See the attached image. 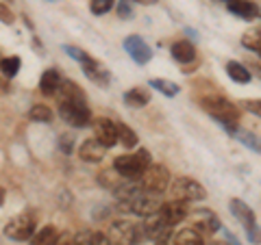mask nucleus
Wrapping results in <instances>:
<instances>
[{
  "label": "nucleus",
  "mask_w": 261,
  "mask_h": 245,
  "mask_svg": "<svg viewBox=\"0 0 261 245\" xmlns=\"http://www.w3.org/2000/svg\"><path fill=\"white\" fill-rule=\"evenodd\" d=\"M154 241H157V245H172V232L161 234L159 239H154Z\"/></svg>",
  "instance_id": "nucleus-39"
},
{
  "label": "nucleus",
  "mask_w": 261,
  "mask_h": 245,
  "mask_svg": "<svg viewBox=\"0 0 261 245\" xmlns=\"http://www.w3.org/2000/svg\"><path fill=\"white\" fill-rule=\"evenodd\" d=\"M257 72H259V76H261V68H259V70H257Z\"/></svg>",
  "instance_id": "nucleus-46"
},
{
  "label": "nucleus",
  "mask_w": 261,
  "mask_h": 245,
  "mask_svg": "<svg viewBox=\"0 0 261 245\" xmlns=\"http://www.w3.org/2000/svg\"><path fill=\"white\" fill-rule=\"evenodd\" d=\"M140 226L126 222V219H118V222H113L111 226V234L109 239L113 245H135L140 241Z\"/></svg>",
  "instance_id": "nucleus-6"
},
{
  "label": "nucleus",
  "mask_w": 261,
  "mask_h": 245,
  "mask_svg": "<svg viewBox=\"0 0 261 245\" xmlns=\"http://www.w3.org/2000/svg\"><path fill=\"white\" fill-rule=\"evenodd\" d=\"M59 115L65 124L74 126V128H85L92 124V111L87 107V98L85 100H63L59 102Z\"/></svg>",
  "instance_id": "nucleus-3"
},
{
  "label": "nucleus",
  "mask_w": 261,
  "mask_h": 245,
  "mask_svg": "<svg viewBox=\"0 0 261 245\" xmlns=\"http://www.w3.org/2000/svg\"><path fill=\"white\" fill-rule=\"evenodd\" d=\"M113 7H116V0H92V3H89V11L94 15H105V13H109Z\"/></svg>",
  "instance_id": "nucleus-31"
},
{
  "label": "nucleus",
  "mask_w": 261,
  "mask_h": 245,
  "mask_svg": "<svg viewBox=\"0 0 261 245\" xmlns=\"http://www.w3.org/2000/svg\"><path fill=\"white\" fill-rule=\"evenodd\" d=\"M116 5H118V15L122 20H130V18H133V7H130L128 0H120V3H116Z\"/></svg>",
  "instance_id": "nucleus-34"
},
{
  "label": "nucleus",
  "mask_w": 261,
  "mask_h": 245,
  "mask_svg": "<svg viewBox=\"0 0 261 245\" xmlns=\"http://www.w3.org/2000/svg\"><path fill=\"white\" fill-rule=\"evenodd\" d=\"M242 46L248 48V50H252V52H261V22L252 24L248 30H244Z\"/></svg>",
  "instance_id": "nucleus-23"
},
{
  "label": "nucleus",
  "mask_w": 261,
  "mask_h": 245,
  "mask_svg": "<svg viewBox=\"0 0 261 245\" xmlns=\"http://www.w3.org/2000/svg\"><path fill=\"white\" fill-rule=\"evenodd\" d=\"M72 141H74V139H72L70 135H63V137L59 139V145L63 148V152H70V150H72Z\"/></svg>",
  "instance_id": "nucleus-38"
},
{
  "label": "nucleus",
  "mask_w": 261,
  "mask_h": 245,
  "mask_svg": "<svg viewBox=\"0 0 261 245\" xmlns=\"http://www.w3.org/2000/svg\"><path fill=\"white\" fill-rule=\"evenodd\" d=\"M57 94H59V102H63V100H85V94L81 91V87L76 83H72V80H61Z\"/></svg>",
  "instance_id": "nucleus-26"
},
{
  "label": "nucleus",
  "mask_w": 261,
  "mask_h": 245,
  "mask_svg": "<svg viewBox=\"0 0 261 245\" xmlns=\"http://www.w3.org/2000/svg\"><path fill=\"white\" fill-rule=\"evenodd\" d=\"M124 208L130 210V213H135V215H142V217H148L152 213H157V210L161 208V202L154 198V195L150 193H140V195H135L133 200H130L128 204H124Z\"/></svg>",
  "instance_id": "nucleus-8"
},
{
  "label": "nucleus",
  "mask_w": 261,
  "mask_h": 245,
  "mask_svg": "<svg viewBox=\"0 0 261 245\" xmlns=\"http://www.w3.org/2000/svg\"><path fill=\"white\" fill-rule=\"evenodd\" d=\"M133 3H137V5H157L159 0H133Z\"/></svg>",
  "instance_id": "nucleus-42"
},
{
  "label": "nucleus",
  "mask_w": 261,
  "mask_h": 245,
  "mask_svg": "<svg viewBox=\"0 0 261 245\" xmlns=\"http://www.w3.org/2000/svg\"><path fill=\"white\" fill-rule=\"evenodd\" d=\"M228 210H231V215H233L235 219H238V222H240L244 228H246V232H250L252 228L257 226L255 213H252V210H250V206H248L246 202H242V200L235 198V200L228 202Z\"/></svg>",
  "instance_id": "nucleus-13"
},
{
  "label": "nucleus",
  "mask_w": 261,
  "mask_h": 245,
  "mask_svg": "<svg viewBox=\"0 0 261 245\" xmlns=\"http://www.w3.org/2000/svg\"><path fill=\"white\" fill-rule=\"evenodd\" d=\"M159 213L166 219V224L172 228L176 224H181L185 217H190V206H187V202H183V200H172V202L161 204Z\"/></svg>",
  "instance_id": "nucleus-10"
},
{
  "label": "nucleus",
  "mask_w": 261,
  "mask_h": 245,
  "mask_svg": "<svg viewBox=\"0 0 261 245\" xmlns=\"http://www.w3.org/2000/svg\"><path fill=\"white\" fill-rule=\"evenodd\" d=\"M170 54H172V59L181 65H187L196 59V48L192 42H187V39H181V42H174L172 48H170Z\"/></svg>",
  "instance_id": "nucleus-18"
},
{
  "label": "nucleus",
  "mask_w": 261,
  "mask_h": 245,
  "mask_svg": "<svg viewBox=\"0 0 261 245\" xmlns=\"http://www.w3.org/2000/svg\"><path fill=\"white\" fill-rule=\"evenodd\" d=\"M140 187L144 193L159 195L170 187V171L163 165H148L144 169V174L140 178Z\"/></svg>",
  "instance_id": "nucleus-4"
},
{
  "label": "nucleus",
  "mask_w": 261,
  "mask_h": 245,
  "mask_svg": "<svg viewBox=\"0 0 261 245\" xmlns=\"http://www.w3.org/2000/svg\"><path fill=\"white\" fill-rule=\"evenodd\" d=\"M226 3H231V0H226Z\"/></svg>",
  "instance_id": "nucleus-47"
},
{
  "label": "nucleus",
  "mask_w": 261,
  "mask_h": 245,
  "mask_svg": "<svg viewBox=\"0 0 261 245\" xmlns=\"http://www.w3.org/2000/svg\"><path fill=\"white\" fill-rule=\"evenodd\" d=\"M148 85L168 98H174V96H178V91H181V87H178L174 80H168V78H152Z\"/></svg>",
  "instance_id": "nucleus-28"
},
{
  "label": "nucleus",
  "mask_w": 261,
  "mask_h": 245,
  "mask_svg": "<svg viewBox=\"0 0 261 245\" xmlns=\"http://www.w3.org/2000/svg\"><path fill=\"white\" fill-rule=\"evenodd\" d=\"M231 135H233L235 139H238V141H240L242 145H246L248 150L261 154V137H257L255 133H250V130H244V128H235Z\"/></svg>",
  "instance_id": "nucleus-24"
},
{
  "label": "nucleus",
  "mask_w": 261,
  "mask_h": 245,
  "mask_svg": "<svg viewBox=\"0 0 261 245\" xmlns=\"http://www.w3.org/2000/svg\"><path fill=\"white\" fill-rule=\"evenodd\" d=\"M172 245H205V239L194 228H181L172 234Z\"/></svg>",
  "instance_id": "nucleus-20"
},
{
  "label": "nucleus",
  "mask_w": 261,
  "mask_h": 245,
  "mask_svg": "<svg viewBox=\"0 0 261 245\" xmlns=\"http://www.w3.org/2000/svg\"><path fill=\"white\" fill-rule=\"evenodd\" d=\"M81 68H83V74L92 80V83L100 85V87H107L109 85V70L105 68L100 61L92 59V56H87V59L81 63Z\"/></svg>",
  "instance_id": "nucleus-12"
},
{
  "label": "nucleus",
  "mask_w": 261,
  "mask_h": 245,
  "mask_svg": "<svg viewBox=\"0 0 261 245\" xmlns=\"http://www.w3.org/2000/svg\"><path fill=\"white\" fill-rule=\"evenodd\" d=\"M226 9L235 13L238 18L242 20H255L259 18V5L255 0H231V3H226Z\"/></svg>",
  "instance_id": "nucleus-15"
},
{
  "label": "nucleus",
  "mask_w": 261,
  "mask_h": 245,
  "mask_svg": "<svg viewBox=\"0 0 261 245\" xmlns=\"http://www.w3.org/2000/svg\"><path fill=\"white\" fill-rule=\"evenodd\" d=\"M5 234L13 241H27L35 234V219L33 215H18L5 226Z\"/></svg>",
  "instance_id": "nucleus-7"
},
{
  "label": "nucleus",
  "mask_w": 261,
  "mask_h": 245,
  "mask_svg": "<svg viewBox=\"0 0 261 245\" xmlns=\"http://www.w3.org/2000/svg\"><path fill=\"white\" fill-rule=\"evenodd\" d=\"M124 102L128 104V107H133V109H142V107H146V104L150 102V94L146 91V89H142V87H133V89H128V91L124 94Z\"/></svg>",
  "instance_id": "nucleus-25"
},
{
  "label": "nucleus",
  "mask_w": 261,
  "mask_h": 245,
  "mask_svg": "<svg viewBox=\"0 0 261 245\" xmlns=\"http://www.w3.org/2000/svg\"><path fill=\"white\" fill-rule=\"evenodd\" d=\"M200 107L202 111L211 115L220 126H222L226 133H233L238 128V121H240V109L235 107L231 100H226L224 96H218V94H211L205 96L200 100Z\"/></svg>",
  "instance_id": "nucleus-1"
},
{
  "label": "nucleus",
  "mask_w": 261,
  "mask_h": 245,
  "mask_svg": "<svg viewBox=\"0 0 261 245\" xmlns=\"http://www.w3.org/2000/svg\"><path fill=\"white\" fill-rule=\"evenodd\" d=\"M29 117L33 121H42V124H48V121H53V111L50 107H46V104H33L31 111H29Z\"/></svg>",
  "instance_id": "nucleus-29"
},
{
  "label": "nucleus",
  "mask_w": 261,
  "mask_h": 245,
  "mask_svg": "<svg viewBox=\"0 0 261 245\" xmlns=\"http://www.w3.org/2000/svg\"><path fill=\"white\" fill-rule=\"evenodd\" d=\"M13 20H15V15L9 9V5L0 3V22H3V24H13Z\"/></svg>",
  "instance_id": "nucleus-35"
},
{
  "label": "nucleus",
  "mask_w": 261,
  "mask_h": 245,
  "mask_svg": "<svg viewBox=\"0 0 261 245\" xmlns=\"http://www.w3.org/2000/svg\"><path fill=\"white\" fill-rule=\"evenodd\" d=\"M148 165H152V163H150V152L146 148H140L135 154H122V157L113 161V169H116L124 180H135V182L142 178L144 169Z\"/></svg>",
  "instance_id": "nucleus-2"
},
{
  "label": "nucleus",
  "mask_w": 261,
  "mask_h": 245,
  "mask_svg": "<svg viewBox=\"0 0 261 245\" xmlns=\"http://www.w3.org/2000/svg\"><path fill=\"white\" fill-rule=\"evenodd\" d=\"M46 3H55V0H46Z\"/></svg>",
  "instance_id": "nucleus-45"
},
{
  "label": "nucleus",
  "mask_w": 261,
  "mask_h": 245,
  "mask_svg": "<svg viewBox=\"0 0 261 245\" xmlns=\"http://www.w3.org/2000/svg\"><path fill=\"white\" fill-rule=\"evenodd\" d=\"M3 204H5V189L0 187V206H3Z\"/></svg>",
  "instance_id": "nucleus-43"
},
{
  "label": "nucleus",
  "mask_w": 261,
  "mask_h": 245,
  "mask_svg": "<svg viewBox=\"0 0 261 245\" xmlns=\"http://www.w3.org/2000/svg\"><path fill=\"white\" fill-rule=\"evenodd\" d=\"M124 50L130 54V59H133L137 65H146V63L152 59L150 46L146 44L140 35H128L124 39Z\"/></svg>",
  "instance_id": "nucleus-9"
},
{
  "label": "nucleus",
  "mask_w": 261,
  "mask_h": 245,
  "mask_svg": "<svg viewBox=\"0 0 261 245\" xmlns=\"http://www.w3.org/2000/svg\"><path fill=\"white\" fill-rule=\"evenodd\" d=\"M92 234L94 232H81L79 236H74V245H92Z\"/></svg>",
  "instance_id": "nucleus-36"
},
{
  "label": "nucleus",
  "mask_w": 261,
  "mask_h": 245,
  "mask_svg": "<svg viewBox=\"0 0 261 245\" xmlns=\"http://www.w3.org/2000/svg\"><path fill=\"white\" fill-rule=\"evenodd\" d=\"M63 52L70 56V59H74V61H79V63H83L85 59H87V52L85 50H81V48H76V46H70V44H65L63 46Z\"/></svg>",
  "instance_id": "nucleus-32"
},
{
  "label": "nucleus",
  "mask_w": 261,
  "mask_h": 245,
  "mask_svg": "<svg viewBox=\"0 0 261 245\" xmlns=\"http://www.w3.org/2000/svg\"><path fill=\"white\" fill-rule=\"evenodd\" d=\"M224 236H226L228 245H242V243H240V239H238V236H235L231 230H224Z\"/></svg>",
  "instance_id": "nucleus-41"
},
{
  "label": "nucleus",
  "mask_w": 261,
  "mask_h": 245,
  "mask_svg": "<svg viewBox=\"0 0 261 245\" xmlns=\"http://www.w3.org/2000/svg\"><path fill=\"white\" fill-rule=\"evenodd\" d=\"M242 107L248 113H252V115L261 117V98H255V100H242Z\"/></svg>",
  "instance_id": "nucleus-33"
},
{
  "label": "nucleus",
  "mask_w": 261,
  "mask_h": 245,
  "mask_svg": "<svg viewBox=\"0 0 261 245\" xmlns=\"http://www.w3.org/2000/svg\"><path fill=\"white\" fill-rule=\"evenodd\" d=\"M94 139L100 141L105 148H113L118 143V130H116V121H111L107 117H98L94 121Z\"/></svg>",
  "instance_id": "nucleus-11"
},
{
  "label": "nucleus",
  "mask_w": 261,
  "mask_h": 245,
  "mask_svg": "<svg viewBox=\"0 0 261 245\" xmlns=\"http://www.w3.org/2000/svg\"><path fill=\"white\" fill-rule=\"evenodd\" d=\"M259 56H261V52H259Z\"/></svg>",
  "instance_id": "nucleus-48"
},
{
  "label": "nucleus",
  "mask_w": 261,
  "mask_h": 245,
  "mask_svg": "<svg viewBox=\"0 0 261 245\" xmlns=\"http://www.w3.org/2000/svg\"><path fill=\"white\" fill-rule=\"evenodd\" d=\"M246 234H248V241H250V243H261V228H259V226H255V228H252L250 232H246Z\"/></svg>",
  "instance_id": "nucleus-37"
},
{
  "label": "nucleus",
  "mask_w": 261,
  "mask_h": 245,
  "mask_svg": "<svg viewBox=\"0 0 261 245\" xmlns=\"http://www.w3.org/2000/svg\"><path fill=\"white\" fill-rule=\"evenodd\" d=\"M209 245H226V243H222V241H214V243H209Z\"/></svg>",
  "instance_id": "nucleus-44"
},
{
  "label": "nucleus",
  "mask_w": 261,
  "mask_h": 245,
  "mask_svg": "<svg viewBox=\"0 0 261 245\" xmlns=\"http://www.w3.org/2000/svg\"><path fill=\"white\" fill-rule=\"evenodd\" d=\"M59 236L61 232L57 230V226H44L31 236V245H55Z\"/></svg>",
  "instance_id": "nucleus-22"
},
{
  "label": "nucleus",
  "mask_w": 261,
  "mask_h": 245,
  "mask_svg": "<svg viewBox=\"0 0 261 245\" xmlns=\"http://www.w3.org/2000/svg\"><path fill=\"white\" fill-rule=\"evenodd\" d=\"M105 152H107V148H105L100 141H96L94 137L85 139V141L79 145V157L85 163H100L105 159Z\"/></svg>",
  "instance_id": "nucleus-14"
},
{
  "label": "nucleus",
  "mask_w": 261,
  "mask_h": 245,
  "mask_svg": "<svg viewBox=\"0 0 261 245\" xmlns=\"http://www.w3.org/2000/svg\"><path fill=\"white\" fill-rule=\"evenodd\" d=\"M20 65H22L20 56H7V59L0 61V72H3L7 78H13L20 72Z\"/></svg>",
  "instance_id": "nucleus-30"
},
{
  "label": "nucleus",
  "mask_w": 261,
  "mask_h": 245,
  "mask_svg": "<svg viewBox=\"0 0 261 245\" xmlns=\"http://www.w3.org/2000/svg\"><path fill=\"white\" fill-rule=\"evenodd\" d=\"M116 130H118V141L124 145V148H137V143H140V137L133 128H128L126 124H122V121H116Z\"/></svg>",
  "instance_id": "nucleus-27"
},
{
  "label": "nucleus",
  "mask_w": 261,
  "mask_h": 245,
  "mask_svg": "<svg viewBox=\"0 0 261 245\" xmlns=\"http://www.w3.org/2000/svg\"><path fill=\"white\" fill-rule=\"evenodd\" d=\"M59 85H61V76H59V72H57L55 68L46 70L42 74V78H39V91H42L44 96H55L57 89H59Z\"/></svg>",
  "instance_id": "nucleus-19"
},
{
  "label": "nucleus",
  "mask_w": 261,
  "mask_h": 245,
  "mask_svg": "<svg viewBox=\"0 0 261 245\" xmlns=\"http://www.w3.org/2000/svg\"><path fill=\"white\" fill-rule=\"evenodd\" d=\"M220 219L211 213V208H198L196 210V226H194V230H198L200 234L202 232H216L220 230Z\"/></svg>",
  "instance_id": "nucleus-17"
},
{
  "label": "nucleus",
  "mask_w": 261,
  "mask_h": 245,
  "mask_svg": "<svg viewBox=\"0 0 261 245\" xmlns=\"http://www.w3.org/2000/svg\"><path fill=\"white\" fill-rule=\"evenodd\" d=\"M55 245H74V236L72 234H61L59 241H57Z\"/></svg>",
  "instance_id": "nucleus-40"
},
{
  "label": "nucleus",
  "mask_w": 261,
  "mask_h": 245,
  "mask_svg": "<svg viewBox=\"0 0 261 245\" xmlns=\"http://www.w3.org/2000/svg\"><path fill=\"white\" fill-rule=\"evenodd\" d=\"M170 191L174 193L176 200H183V202H202L207 198V189L190 176L174 178L172 185H170Z\"/></svg>",
  "instance_id": "nucleus-5"
},
{
  "label": "nucleus",
  "mask_w": 261,
  "mask_h": 245,
  "mask_svg": "<svg viewBox=\"0 0 261 245\" xmlns=\"http://www.w3.org/2000/svg\"><path fill=\"white\" fill-rule=\"evenodd\" d=\"M142 230H144V234L148 236V239H159L161 234L170 232V226L166 224V219H163L161 213L157 210V213H152V215H148V217L144 219Z\"/></svg>",
  "instance_id": "nucleus-16"
},
{
  "label": "nucleus",
  "mask_w": 261,
  "mask_h": 245,
  "mask_svg": "<svg viewBox=\"0 0 261 245\" xmlns=\"http://www.w3.org/2000/svg\"><path fill=\"white\" fill-rule=\"evenodd\" d=\"M226 74L233 83H238V85H248L250 78H252L250 70L246 68V65H242L240 61H228L226 63Z\"/></svg>",
  "instance_id": "nucleus-21"
}]
</instances>
